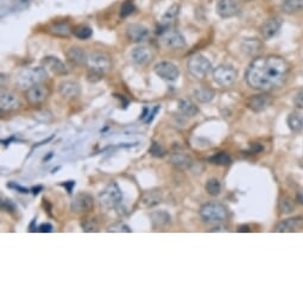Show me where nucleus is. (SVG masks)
<instances>
[{
	"mask_svg": "<svg viewBox=\"0 0 303 303\" xmlns=\"http://www.w3.org/2000/svg\"><path fill=\"white\" fill-rule=\"evenodd\" d=\"M290 65L283 57L276 55L257 57L246 69L247 85L260 92L280 88L287 81Z\"/></svg>",
	"mask_w": 303,
	"mask_h": 303,
	"instance_id": "f257e3e1",
	"label": "nucleus"
},
{
	"mask_svg": "<svg viewBox=\"0 0 303 303\" xmlns=\"http://www.w3.org/2000/svg\"><path fill=\"white\" fill-rule=\"evenodd\" d=\"M86 65L88 68L87 80L89 82L95 83L103 80L106 73L110 71L112 61H111V57L107 54L94 51V53H90L87 56Z\"/></svg>",
	"mask_w": 303,
	"mask_h": 303,
	"instance_id": "f03ea898",
	"label": "nucleus"
},
{
	"mask_svg": "<svg viewBox=\"0 0 303 303\" xmlns=\"http://www.w3.org/2000/svg\"><path fill=\"white\" fill-rule=\"evenodd\" d=\"M48 79V71L44 67H29L19 72L16 78V85L22 89H29L31 87L43 83Z\"/></svg>",
	"mask_w": 303,
	"mask_h": 303,
	"instance_id": "7ed1b4c3",
	"label": "nucleus"
},
{
	"mask_svg": "<svg viewBox=\"0 0 303 303\" xmlns=\"http://www.w3.org/2000/svg\"><path fill=\"white\" fill-rule=\"evenodd\" d=\"M200 217L207 224H221L227 219V210L221 204L208 202L200 208Z\"/></svg>",
	"mask_w": 303,
	"mask_h": 303,
	"instance_id": "20e7f679",
	"label": "nucleus"
},
{
	"mask_svg": "<svg viewBox=\"0 0 303 303\" xmlns=\"http://www.w3.org/2000/svg\"><path fill=\"white\" fill-rule=\"evenodd\" d=\"M123 201V193H121L119 186L117 182H111L106 186L99 194V202L101 207H104L105 210H112L119 206Z\"/></svg>",
	"mask_w": 303,
	"mask_h": 303,
	"instance_id": "39448f33",
	"label": "nucleus"
},
{
	"mask_svg": "<svg viewBox=\"0 0 303 303\" xmlns=\"http://www.w3.org/2000/svg\"><path fill=\"white\" fill-rule=\"evenodd\" d=\"M187 68L188 72H189L195 79L202 80L206 78L208 73L212 71V64L210 60H208L207 57H205L204 55L196 54L188 60Z\"/></svg>",
	"mask_w": 303,
	"mask_h": 303,
	"instance_id": "423d86ee",
	"label": "nucleus"
},
{
	"mask_svg": "<svg viewBox=\"0 0 303 303\" xmlns=\"http://www.w3.org/2000/svg\"><path fill=\"white\" fill-rule=\"evenodd\" d=\"M213 79L220 87H229L235 82L237 71L229 64H220L213 69Z\"/></svg>",
	"mask_w": 303,
	"mask_h": 303,
	"instance_id": "0eeeda50",
	"label": "nucleus"
},
{
	"mask_svg": "<svg viewBox=\"0 0 303 303\" xmlns=\"http://www.w3.org/2000/svg\"><path fill=\"white\" fill-rule=\"evenodd\" d=\"M94 207V198L88 193H79L73 198L71 210L76 214H82L89 212Z\"/></svg>",
	"mask_w": 303,
	"mask_h": 303,
	"instance_id": "6e6552de",
	"label": "nucleus"
},
{
	"mask_svg": "<svg viewBox=\"0 0 303 303\" xmlns=\"http://www.w3.org/2000/svg\"><path fill=\"white\" fill-rule=\"evenodd\" d=\"M156 75L166 81H176L180 76V71L175 64L168 61H162L155 65Z\"/></svg>",
	"mask_w": 303,
	"mask_h": 303,
	"instance_id": "1a4fd4ad",
	"label": "nucleus"
},
{
	"mask_svg": "<svg viewBox=\"0 0 303 303\" xmlns=\"http://www.w3.org/2000/svg\"><path fill=\"white\" fill-rule=\"evenodd\" d=\"M162 41L166 48L173 50H181L187 45L184 37L176 30H165L162 33Z\"/></svg>",
	"mask_w": 303,
	"mask_h": 303,
	"instance_id": "9d476101",
	"label": "nucleus"
},
{
	"mask_svg": "<svg viewBox=\"0 0 303 303\" xmlns=\"http://www.w3.org/2000/svg\"><path fill=\"white\" fill-rule=\"evenodd\" d=\"M25 95L27 103L30 105L37 106L47 100V97L49 96V88L47 86H44L43 83H40V85H36L26 89Z\"/></svg>",
	"mask_w": 303,
	"mask_h": 303,
	"instance_id": "9b49d317",
	"label": "nucleus"
},
{
	"mask_svg": "<svg viewBox=\"0 0 303 303\" xmlns=\"http://www.w3.org/2000/svg\"><path fill=\"white\" fill-rule=\"evenodd\" d=\"M126 36L133 43H142V42L148 40L150 31L148 27L142 25V24L133 23L126 27Z\"/></svg>",
	"mask_w": 303,
	"mask_h": 303,
	"instance_id": "f8f14e48",
	"label": "nucleus"
},
{
	"mask_svg": "<svg viewBox=\"0 0 303 303\" xmlns=\"http://www.w3.org/2000/svg\"><path fill=\"white\" fill-rule=\"evenodd\" d=\"M240 12L235 0H219L217 3V13L221 18H232Z\"/></svg>",
	"mask_w": 303,
	"mask_h": 303,
	"instance_id": "ddd939ff",
	"label": "nucleus"
},
{
	"mask_svg": "<svg viewBox=\"0 0 303 303\" xmlns=\"http://www.w3.org/2000/svg\"><path fill=\"white\" fill-rule=\"evenodd\" d=\"M20 107V101L15 93L9 90H2L0 94V109L3 112H11Z\"/></svg>",
	"mask_w": 303,
	"mask_h": 303,
	"instance_id": "4468645a",
	"label": "nucleus"
},
{
	"mask_svg": "<svg viewBox=\"0 0 303 303\" xmlns=\"http://www.w3.org/2000/svg\"><path fill=\"white\" fill-rule=\"evenodd\" d=\"M271 103H273V99L269 94H257V95H252L247 100V107L252 110L253 112H262L271 105Z\"/></svg>",
	"mask_w": 303,
	"mask_h": 303,
	"instance_id": "2eb2a0df",
	"label": "nucleus"
},
{
	"mask_svg": "<svg viewBox=\"0 0 303 303\" xmlns=\"http://www.w3.org/2000/svg\"><path fill=\"white\" fill-rule=\"evenodd\" d=\"M42 64H43V67L47 69V71L53 73L55 75L68 74L67 65H65L58 57H55V56L44 57V60L42 61Z\"/></svg>",
	"mask_w": 303,
	"mask_h": 303,
	"instance_id": "dca6fc26",
	"label": "nucleus"
},
{
	"mask_svg": "<svg viewBox=\"0 0 303 303\" xmlns=\"http://www.w3.org/2000/svg\"><path fill=\"white\" fill-rule=\"evenodd\" d=\"M282 26V19L280 17H271L266 20L265 23H263L262 27H260V32L264 40H271L277 35Z\"/></svg>",
	"mask_w": 303,
	"mask_h": 303,
	"instance_id": "f3484780",
	"label": "nucleus"
},
{
	"mask_svg": "<svg viewBox=\"0 0 303 303\" xmlns=\"http://www.w3.org/2000/svg\"><path fill=\"white\" fill-rule=\"evenodd\" d=\"M131 58L136 64L145 65L152 61V51L148 47L139 45L132 49Z\"/></svg>",
	"mask_w": 303,
	"mask_h": 303,
	"instance_id": "a211bd4d",
	"label": "nucleus"
},
{
	"mask_svg": "<svg viewBox=\"0 0 303 303\" xmlns=\"http://www.w3.org/2000/svg\"><path fill=\"white\" fill-rule=\"evenodd\" d=\"M80 92H81L80 85L72 80H64L58 85V93L65 99H74L80 95Z\"/></svg>",
	"mask_w": 303,
	"mask_h": 303,
	"instance_id": "6ab92c4d",
	"label": "nucleus"
},
{
	"mask_svg": "<svg viewBox=\"0 0 303 303\" xmlns=\"http://www.w3.org/2000/svg\"><path fill=\"white\" fill-rule=\"evenodd\" d=\"M162 201V193L159 190H148L143 194L141 205L143 207L150 208L157 206L158 204H161Z\"/></svg>",
	"mask_w": 303,
	"mask_h": 303,
	"instance_id": "aec40b11",
	"label": "nucleus"
},
{
	"mask_svg": "<svg viewBox=\"0 0 303 303\" xmlns=\"http://www.w3.org/2000/svg\"><path fill=\"white\" fill-rule=\"evenodd\" d=\"M303 224V218L302 217H295L287 219V220L281 221L280 224H277L276 227H275V231L280 233H285V232H292L295 231L298 226Z\"/></svg>",
	"mask_w": 303,
	"mask_h": 303,
	"instance_id": "412c9836",
	"label": "nucleus"
},
{
	"mask_svg": "<svg viewBox=\"0 0 303 303\" xmlns=\"http://www.w3.org/2000/svg\"><path fill=\"white\" fill-rule=\"evenodd\" d=\"M87 56L88 54H86V51L80 47H71L67 50L68 60L75 64H86Z\"/></svg>",
	"mask_w": 303,
	"mask_h": 303,
	"instance_id": "4be33fe9",
	"label": "nucleus"
},
{
	"mask_svg": "<svg viewBox=\"0 0 303 303\" xmlns=\"http://www.w3.org/2000/svg\"><path fill=\"white\" fill-rule=\"evenodd\" d=\"M194 96L197 101L202 104L210 103L214 97V90L211 89L208 86H200L194 89Z\"/></svg>",
	"mask_w": 303,
	"mask_h": 303,
	"instance_id": "5701e85b",
	"label": "nucleus"
},
{
	"mask_svg": "<svg viewBox=\"0 0 303 303\" xmlns=\"http://www.w3.org/2000/svg\"><path fill=\"white\" fill-rule=\"evenodd\" d=\"M170 161H172L173 165H175L179 169H188L191 165V158L181 151L174 152Z\"/></svg>",
	"mask_w": 303,
	"mask_h": 303,
	"instance_id": "b1692460",
	"label": "nucleus"
},
{
	"mask_svg": "<svg viewBox=\"0 0 303 303\" xmlns=\"http://www.w3.org/2000/svg\"><path fill=\"white\" fill-rule=\"evenodd\" d=\"M287 123L289 128H290L292 132L298 133V132L303 131V116L301 113L292 112L289 114Z\"/></svg>",
	"mask_w": 303,
	"mask_h": 303,
	"instance_id": "393cba45",
	"label": "nucleus"
},
{
	"mask_svg": "<svg viewBox=\"0 0 303 303\" xmlns=\"http://www.w3.org/2000/svg\"><path fill=\"white\" fill-rule=\"evenodd\" d=\"M282 10L287 15H294L303 11V0H283Z\"/></svg>",
	"mask_w": 303,
	"mask_h": 303,
	"instance_id": "a878e982",
	"label": "nucleus"
},
{
	"mask_svg": "<svg viewBox=\"0 0 303 303\" xmlns=\"http://www.w3.org/2000/svg\"><path fill=\"white\" fill-rule=\"evenodd\" d=\"M177 107L180 112L187 117H194L198 112L196 105L189 99H181L177 104Z\"/></svg>",
	"mask_w": 303,
	"mask_h": 303,
	"instance_id": "bb28decb",
	"label": "nucleus"
},
{
	"mask_svg": "<svg viewBox=\"0 0 303 303\" xmlns=\"http://www.w3.org/2000/svg\"><path fill=\"white\" fill-rule=\"evenodd\" d=\"M51 33L55 35V36L60 37H68L69 35L73 33V27L69 25L67 22H61V23H55L50 26L49 29Z\"/></svg>",
	"mask_w": 303,
	"mask_h": 303,
	"instance_id": "cd10ccee",
	"label": "nucleus"
},
{
	"mask_svg": "<svg viewBox=\"0 0 303 303\" xmlns=\"http://www.w3.org/2000/svg\"><path fill=\"white\" fill-rule=\"evenodd\" d=\"M179 13H180V5L179 4H174L170 6V8L166 10L164 16L162 17V20H161L162 26L168 27L170 24L175 22V19L177 18V16H179Z\"/></svg>",
	"mask_w": 303,
	"mask_h": 303,
	"instance_id": "c85d7f7f",
	"label": "nucleus"
},
{
	"mask_svg": "<svg viewBox=\"0 0 303 303\" xmlns=\"http://www.w3.org/2000/svg\"><path fill=\"white\" fill-rule=\"evenodd\" d=\"M151 219L156 227H164V226L169 225L170 221H172V217H170V214L165 211L154 212V213L151 214Z\"/></svg>",
	"mask_w": 303,
	"mask_h": 303,
	"instance_id": "c756f323",
	"label": "nucleus"
},
{
	"mask_svg": "<svg viewBox=\"0 0 303 303\" xmlns=\"http://www.w3.org/2000/svg\"><path fill=\"white\" fill-rule=\"evenodd\" d=\"M73 35L76 38H79V40H82V41H87L89 40L90 37H92V29H90L89 26L87 25H78L76 27L73 29Z\"/></svg>",
	"mask_w": 303,
	"mask_h": 303,
	"instance_id": "7c9ffc66",
	"label": "nucleus"
},
{
	"mask_svg": "<svg viewBox=\"0 0 303 303\" xmlns=\"http://www.w3.org/2000/svg\"><path fill=\"white\" fill-rule=\"evenodd\" d=\"M212 164H217V165H228L231 164L232 159L229 156L226 154V152H219V154H215L212 156V157L208 158Z\"/></svg>",
	"mask_w": 303,
	"mask_h": 303,
	"instance_id": "2f4dec72",
	"label": "nucleus"
},
{
	"mask_svg": "<svg viewBox=\"0 0 303 303\" xmlns=\"http://www.w3.org/2000/svg\"><path fill=\"white\" fill-rule=\"evenodd\" d=\"M206 191L211 195V196H217V195L220 194L221 184L219 182V180L214 179V177H212V179L208 180L206 183Z\"/></svg>",
	"mask_w": 303,
	"mask_h": 303,
	"instance_id": "473e14b6",
	"label": "nucleus"
},
{
	"mask_svg": "<svg viewBox=\"0 0 303 303\" xmlns=\"http://www.w3.org/2000/svg\"><path fill=\"white\" fill-rule=\"evenodd\" d=\"M134 11V5L131 0H127L126 3H124L123 6L120 9V16L121 17H127L130 16L131 13H133Z\"/></svg>",
	"mask_w": 303,
	"mask_h": 303,
	"instance_id": "72a5a7b5",
	"label": "nucleus"
},
{
	"mask_svg": "<svg viewBox=\"0 0 303 303\" xmlns=\"http://www.w3.org/2000/svg\"><path fill=\"white\" fill-rule=\"evenodd\" d=\"M83 231L85 232H97V224L93 219H87L81 224Z\"/></svg>",
	"mask_w": 303,
	"mask_h": 303,
	"instance_id": "f704fd0d",
	"label": "nucleus"
},
{
	"mask_svg": "<svg viewBox=\"0 0 303 303\" xmlns=\"http://www.w3.org/2000/svg\"><path fill=\"white\" fill-rule=\"evenodd\" d=\"M150 154L155 156V157H163V156H164V150H163V148L158 143H154V144L151 145V148H150Z\"/></svg>",
	"mask_w": 303,
	"mask_h": 303,
	"instance_id": "c9c22d12",
	"label": "nucleus"
},
{
	"mask_svg": "<svg viewBox=\"0 0 303 303\" xmlns=\"http://www.w3.org/2000/svg\"><path fill=\"white\" fill-rule=\"evenodd\" d=\"M109 232H131V229L128 226H126L125 224H121V222H118V224H114L112 226H110L109 229H107Z\"/></svg>",
	"mask_w": 303,
	"mask_h": 303,
	"instance_id": "e433bc0d",
	"label": "nucleus"
},
{
	"mask_svg": "<svg viewBox=\"0 0 303 303\" xmlns=\"http://www.w3.org/2000/svg\"><path fill=\"white\" fill-rule=\"evenodd\" d=\"M281 208L283 213H290L294 210V205H292V202L289 198L284 197L281 200Z\"/></svg>",
	"mask_w": 303,
	"mask_h": 303,
	"instance_id": "4c0bfd02",
	"label": "nucleus"
},
{
	"mask_svg": "<svg viewBox=\"0 0 303 303\" xmlns=\"http://www.w3.org/2000/svg\"><path fill=\"white\" fill-rule=\"evenodd\" d=\"M294 103L299 109H303V90L296 94V96L294 97Z\"/></svg>",
	"mask_w": 303,
	"mask_h": 303,
	"instance_id": "58836bf2",
	"label": "nucleus"
},
{
	"mask_svg": "<svg viewBox=\"0 0 303 303\" xmlns=\"http://www.w3.org/2000/svg\"><path fill=\"white\" fill-rule=\"evenodd\" d=\"M2 205H3V208H4V210H9L10 212L15 211V206H13V205L11 204V201H10V200L3 201Z\"/></svg>",
	"mask_w": 303,
	"mask_h": 303,
	"instance_id": "ea45409f",
	"label": "nucleus"
},
{
	"mask_svg": "<svg viewBox=\"0 0 303 303\" xmlns=\"http://www.w3.org/2000/svg\"><path fill=\"white\" fill-rule=\"evenodd\" d=\"M38 229H40V232H43V233L47 232L48 233V232L53 231V226H51L50 224H43V225L40 226V228H38Z\"/></svg>",
	"mask_w": 303,
	"mask_h": 303,
	"instance_id": "a19ab883",
	"label": "nucleus"
},
{
	"mask_svg": "<svg viewBox=\"0 0 303 303\" xmlns=\"http://www.w3.org/2000/svg\"><path fill=\"white\" fill-rule=\"evenodd\" d=\"M159 109H161V106H156V107H155L154 111H152V113H151V117H149V119H148V120H145L146 123H150V121H152V119H154V117H155V114L158 112Z\"/></svg>",
	"mask_w": 303,
	"mask_h": 303,
	"instance_id": "79ce46f5",
	"label": "nucleus"
},
{
	"mask_svg": "<svg viewBox=\"0 0 303 303\" xmlns=\"http://www.w3.org/2000/svg\"><path fill=\"white\" fill-rule=\"evenodd\" d=\"M64 187H67V189H68V193H72V187H74L75 186V182H73V181H71V183L69 184H67V183H64L63 184Z\"/></svg>",
	"mask_w": 303,
	"mask_h": 303,
	"instance_id": "37998d69",
	"label": "nucleus"
},
{
	"mask_svg": "<svg viewBox=\"0 0 303 303\" xmlns=\"http://www.w3.org/2000/svg\"><path fill=\"white\" fill-rule=\"evenodd\" d=\"M10 186L11 187H15L16 189H18V190H20V193H27V189H25V188H22V187H19V186H13V184H10Z\"/></svg>",
	"mask_w": 303,
	"mask_h": 303,
	"instance_id": "c03bdc74",
	"label": "nucleus"
},
{
	"mask_svg": "<svg viewBox=\"0 0 303 303\" xmlns=\"http://www.w3.org/2000/svg\"><path fill=\"white\" fill-rule=\"evenodd\" d=\"M297 200H298L299 204L303 205V194H298L297 195Z\"/></svg>",
	"mask_w": 303,
	"mask_h": 303,
	"instance_id": "a18cd8bd",
	"label": "nucleus"
},
{
	"mask_svg": "<svg viewBox=\"0 0 303 303\" xmlns=\"http://www.w3.org/2000/svg\"><path fill=\"white\" fill-rule=\"evenodd\" d=\"M148 111H149L148 109H144V113H143V116L141 117V119H143V120H144V119H145V117H146V113H148Z\"/></svg>",
	"mask_w": 303,
	"mask_h": 303,
	"instance_id": "49530a36",
	"label": "nucleus"
},
{
	"mask_svg": "<svg viewBox=\"0 0 303 303\" xmlns=\"http://www.w3.org/2000/svg\"><path fill=\"white\" fill-rule=\"evenodd\" d=\"M244 3H250V2H253V0H242Z\"/></svg>",
	"mask_w": 303,
	"mask_h": 303,
	"instance_id": "de8ad7c7",
	"label": "nucleus"
}]
</instances>
